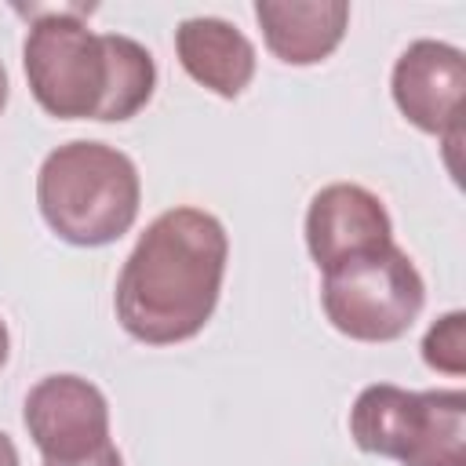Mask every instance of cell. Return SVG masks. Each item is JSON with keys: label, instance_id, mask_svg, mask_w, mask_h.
Listing matches in <instances>:
<instances>
[{"label": "cell", "instance_id": "8fae6325", "mask_svg": "<svg viewBox=\"0 0 466 466\" xmlns=\"http://www.w3.org/2000/svg\"><path fill=\"white\" fill-rule=\"evenodd\" d=\"M422 360L444 375H466V313L451 309L422 335Z\"/></svg>", "mask_w": 466, "mask_h": 466}, {"label": "cell", "instance_id": "6da1fadb", "mask_svg": "<svg viewBox=\"0 0 466 466\" xmlns=\"http://www.w3.org/2000/svg\"><path fill=\"white\" fill-rule=\"evenodd\" d=\"M229 258L226 226L204 208L157 215L116 277V320L146 346H175L211 320Z\"/></svg>", "mask_w": 466, "mask_h": 466}, {"label": "cell", "instance_id": "ba28073f", "mask_svg": "<svg viewBox=\"0 0 466 466\" xmlns=\"http://www.w3.org/2000/svg\"><path fill=\"white\" fill-rule=\"evenodd\" d=\"M386 244H393V222L371 189L357 182H331L313 193L306 208V248L320 273Z\"/></svg>", "mask_w": 466, "mask_h": 466}, {"label": "cell", "instance_id": "52a82bcc", "mask_svg": "<svg viewBox=\"0 0 466 466\" xmlns=\"http://www.w3.org/2000/svg\"><path fill=\"white\" fill-rule=\"evenodd\" d=\"M25 430L44 459H80L109 444L106 393L80 375H47L25 393Z\"/></svg>", "mask_w": 466, "mask_h": 466}, {"label": "cell", "instance_id": "3957f363", "mask_svg": "<svg viewBox=\"0 0 466 466\" xmlns=\"http://www.w3.org/2000/svg\"><path fill=\"white\" fill-rule=\"evenodd\" d=\"M36 204L51 233L66 244L106 248L138 218V167L116 146L73 138L44 157L36 171Z\"/></svg>", "mask_w": 466, "mask_h": 466}, {"label": "cell", "instance_id": "9c48e42d", "mask_svg": "<svg viewBox=\"0 0 466 466\" xmlns=\"http://www.w3.org/2000/svg\"><path fill=\"white\" fill-rule=\"evenodd\" d=\"M255 18L262 25L266 47L284 66L324 62L346 36L350 4L346 0H258Z\"/></svg>", "mask_w": 466, "mask_h": 466}, {"label": "cell", "instance_id": "7a4b0ae2", "mask_svg": "<svg viewBox=\"0 0 466 466\" xmlns=\"http://www.w3.org/2000/svg\"><path fill=\"white\" fill-rule=\"evenodd\" d=\"M22 66L33 98L58 120H131L157 87L153 55L124 33H95L80 7L40 11Z\"/></svg>", "mask_w": 466, "mask_h": 466}, {"label": "cell", "instance_id": "5b68a950", "mask_svg": "<svg viewBox=\"0 0 466 466\" xmlns=\"http://www.w3.org/2000/svg\"><path fill=\"white\" fill-rule=\"evenodd\" d=\"M320 306L335 331L357 342L400 339L426 306V284L404 248L386 244L324 273Z\"/></svg>", "mask_w": 466, "mask_h": 466}, {"label": "cell", "instance_id": "5bb4252c", "mask_svg": "<svg viewBox=\"0 0 466 466\" xmlns=\"http://www.w3.org/2000/svg\"><path fill=\"white\" fill-rule=\"evenodd\" d=\"M7 357H11V335H7V324L0 320V368L7 364Z\"/></svg>", "mask_w": 466, "mask_h": 466}, {"label": "cell", "instance_id": "30bf717a", "mask_svg": "<svg viewBox=\"0 0 466 466\" xmlns=\"http://www.w3.org/2000/svg\"><path fill=\"white\" fill-rule=\"evenodd\" d=\"M175 55L200 87L222 98H237L255 76L251 40L233 22L215 18V15H197V18L178 22Z\"/></svg>", "mask_w": 466, "mask_h": 466}, {"label": "cell", "instance_id": "277c9868", "mask_svg": "<svg viewBox=\"0 0 466 466\" xmlns=\"http://www.w3.org/2000/svg\"><path fill=\"white\" fill-rule=\"evenodd\" d=\"M350 437L360 451L400 466H466V393L364 386L350 408Z\"/></svg>", "mask_w": 466, "mask_h": 466}, {"label": "cell", "instance_id": "9a60e30c", "mask_svg": "<svg viewBox=\"0 0 466 466\" xmlns=\"http://www.w3.org/2000/svg\"><path fill=\"white\" fill-rule=\"evenodd\" d=\"M7 69H4V62H0V113H4V106H7Z\"/></svg>", "mask_w": 466, "mask_h": 466}, {"label": "cell", "instance_id": "7c38bea8", "mask_svg": "<svg viewBox=\"0 0 466 466\" xmlns=\"http://www.w3.org/2000/svg\"><path fill=\"white\" fill-rule=\"evenodd\" d=\"M44 466H124V459H120L116 444L109 441V444H102L80 459H44Z\"/></svg>", "mask_w": 466, "mask_h": 466}, {"label": "cell", "instance_id": "8992f818", "mask_svg": "<svg viewBox=\"0 0 466 466\" xmlns=\"http://www.w3.org/2000/svg\"><path fill=\"white\" fill-rule=\"evenodd\" d=\"M393 102L408 124L426 135L459 142V113L466 95V55L444 40H415L400 51L390 76Z\"/></svg>", "mask_w": 466, "mask_h": 466}, {"label": "cell", "instance_id": "4fadbf2b", "mask_svg": "<svg viewBox=\"0 0 466 466\" xmlns=\"http://www.w3.org/2000/svg\"><path fill=\"white\" fill-rule=\"evenodd\" d=\"M0 466H18V448L4 430H0Z\"/></svg>", "mask_w": 466, "mask_h": 466}]
</instances>
